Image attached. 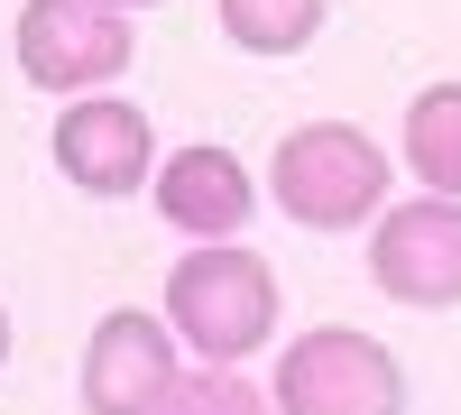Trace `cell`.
Masks as SVG:
<instances>
[{
  "mask_svg": "<svg viewBox=\"0 0 461 415\" xmlns=\"http://www.w3.org/2000/svg\"><path fill=\"white\" fill-rule=\"evenodd\" d=\"M388 185H397V158L360 121H295L267 158V194L295 231H369L388 212Z\"/></svg>",
  "mask_w": 461,
  "mask_h": 415,
  "instance_id": "1",
  "label": "cell"
},
{
  "mask_svg": "<svg viewBox=\"0 0 461 415\" xmlns=\"http://www.w3.org/2000/svg\"><path fill=\"white\" fill-rule=\"evenodd\" d=\"M167 332L203 369H240L249 351L277 342V268L258 249H240V240L185 249L176 277H167Z\"/></svg>",
  "mask_w": 461,
  "mask_h": 415,
  "instance_id": "2",
  "label": "cell"
},
{
  "mask_svg": "<svg viewBox=\"0 0 461 415\" xmlns=\"http://www.w3.org/2000/svg\"><path fill=\"white\" fill-rule=\"evenodd\" d=\"M277 415H406V360L360 323H314L277 351Z\"/></svg>",
  "mask_w": 461,
  "mask_h": 415,
  "instance_id": "3",
  "label": "cell"
},
{
  "mask_svg": "<svg viewBox=\"0 0 461 415\" xmlns=\"http://www.w3.org/2000/svg\"><path fill=\"white\" fill-rule=\"evenodd\" d=\"M139 56V28L102 0H19V74L37 93L93 102L102 84H121Z\"/></svg>",
  "mask_w": 461,
  "mask_h": 415,
  "instance_id": "4",
  "label": "cell"
},
{
  "mask_svg": "<svg viewBox=\"0 0 461 415\" xmlns=\"http://www.w3.org/2000/svg\"><path fill=\"white\" fill-rule=\"evenodd\" d=\"M369 277H378L388 305L452 314L461 305V203H443V194L388 203L369 221Z\"/></svg>",
  "mask_w": 461,
  "mask_h": 415,
  "instance_id": "5",
  "label": "cell"
},
{
  "mask_svg": "<svg viewBox=\"0 0 461 415\" xmlns=\"http://www.w3.org/2000/svg\"><path fill=\"white\" fill-rule=\"evenodd\" d=\"M56 176L74 194L93 203H121V194H148V176H158V130H148V111L130 93H93V102H65L56 111Z\"/></svg>",
  "mask_w": 461,
  "mask_h": 415,
  "instance_id": "6",
  "label": "cell"
},
{
  "mask_svg": "<svg viewBox=\"0 0 461 415\" xmlns=\"http://www.w3.org/2000/svg\"><path fill=\"white\" fill-rule=\"evenodd\" d=\"M176 379H185V360H176L167 314L111 305L93 323V342H84V388L74 397H84V415H167Z\"/></svg>",
  "mask_w": 461,
  "mask_h": 415,
  "instance_id": "7",
  "label": "cell"
},
{
  "mask_svg": "<svg viewBox=\"0 0 461 415\" xmlns=\"http://www.w3.org/2000/svg\"><path fill=\"white\" fill-rule=\"evenodd\" d=\"M148 194H158V221L185 240H240L249 231V212H258V176L230 158L221 139H194V148H176V158H158V176H148Z\"/></svg>",
  "mask_w": 461,
  "mask_h": 415,
  "instance_id": "8",
  "label": "cell"
},
{
  "mask_svg": "<svg viewBox=\"0 0 461 415\" xmlns=\"http://www.w3.org/2000/svg\"><path fill=\"white\" fill-rule=\"evenodd\" d=\"M397 167L425 185V194L461 203V84H425L406 102V130H397Z\"/></svg>",
  "mask_w": 461,
  "mask_h": 415,
  "instance_id": "9",
  "label": "cell"
},
{
  "mask_svg": "<svg viewBox=\"0 0 461 415\" xmlns=\"http://www.w3.org/2000/svg\"><path fill=\"white\" fill-rule=\"evenodd\" d=\"M212 19L240 56H304L323 37L332 0H212Z\"/></svg>",
  "mask_w": 461,
  "mask_h": 415,
  "instance_id": "10",
  "label": "cell"
},
{
  "mask_svg": "<svg viewBox=\"0 0 461 415\" xmlns=\"http://www.w3.org/2000/svg\"><path fill=\"white\" fill-rule=\"evenodd\" d=\"M167 415H277V406H267V388H249L240 369H185Z\"/></svg>",
  "mask_w": 461,
  "mask_h": 415,
  "instance_id": "11",
  "label": "cell"
},
{
  "mask_svg": "<svg viewBox=\"0 0 461 415\" xmlns=\"http://www.w3.org/2000/svg\"><path fill=\"white\" fill-rule=\"evenodd\" d=\"M102 10H121V19H130V10H158V0H102Z\"/></svg>",
  "mask_w": 461,
  "mask_h": 415,
  "instance_id": "12",
  "label": "cell"
},
{
  "mask_svg": "<svg viewBox=\"0 0 461 415\" xmlns=\"http://www.w3.org/2000/svg\"><path fill=\"white\" fill-rule=\"evenodd\" d=\"M0 360H10V305H0Z\"/></svg>",
  "mask_w": 461,
  "mask_h": 415,
  "instance_id": "13",
  "label": "cell"
}]
</instances>
